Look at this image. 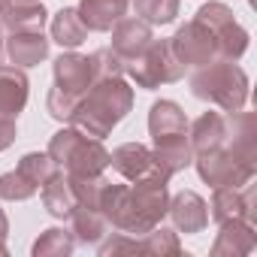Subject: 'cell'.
Instances as JSON below:
<instances>
[{"mask_svg":"<svg viewBox=\"0 0 257 257\" xmlns=\"http://www.w3.org/2000/svg\"><path fill=\"white\" fill-rule=\"evenodd\" d=\"M167 206H170V179L149 176L137 179L134 185L106 182L97 209L106 215L112 230L127 236H143L167 218Z\"/></svg>","mask_w":257,"mask_h":257,"instance_id":"obj_1","label":"cell"},{"mask_svg":"<svg viewBox=\"0 0 257 257\" xmlns=\"http://www.w3.org/2000/svg\"><path fill=\"white\" fill-rule=\"evenodd\" d=\"M49 13L43 0H7L0 7V28L16 34V31H43Z\"/></svg>","mask_w":257,"mask_h":257,"instance_id":"obj_14","label":"cell"},{"mask_svg":"<svg viewBox=\"0 0 257 257\" xmlns=\"http://www.w3.org/2000/svg\"><path fill=\"white\" fill-rule=\"evenodd\" d=\"M100 254H140V239L137 236H127V233H112V239L100 242Z\"/></svg>","mask_w":257,"mask_h":257,"instance_id":"obj_32","label":"cell"},{"mask_svg":"<svg viewBox=\"0 0 257 257\" xmlns=\"http://www.w3.org/2000/svg\"><path fill=\"white\" fill-rule=\"evenodd\" d=\"M209 215L215 224L224 221H251L257 218V194H254V179L239 185V188H215L212 203H209Z\"/></svg>","mask_w":257,"mask_h":257,"instance_id":"obj_10","label":"cell"},{"mask_svg":"<svg viewBox=\"0 0 257 257\" xmlns=\"http://www.w3.org/2000/svg\"><path fill=\"white\" fill-rule=\"evenodd\" d=\"M127 7H131V0H79L76 13L88 31L106 34V31H112V25L118 19H124Z\"/></svg>","mask_w":257,"mask_h":257,"instance_id":"obj_18","label":"cell"},{"mask_svg":"<svg viewBox=\"0 0 257 257\" xmlns=\"http://www.w3.org/2000/svg\"><path fill=\"white\" fill-rule=\"evenodd\" d=\"M194 167H197V176L212 188H239V185L251 182L257 173V164L236 155L227 143L218 149L194 155Z\"/></svg>","mask_w":257,"mask_h":257,"instance_id":"obj_7","label":"cell"},{"mask_svg":"<svg viewBox=\"0 0 257 257\" xmlns=\"http://www.w3.org/2000/svg\"><path fill=\"white\" fill-rule=\"evenodd\" d=\"M4 4H7V0H0V7H4Z\"/></svg>","mask_w":257,"mask_h":257,"instance_id":"obj_36","label":"cell"},{"mask_svg":"<svg viewBox=\"0 0 257 257\" xmlns=\"http://www.w3.org/2000/svg\"><path fill=\"white\" fill-rule=\"evenodd\" d=\"M137 7V19L149 25H173L179 16V0H131Z\"/></svg>","mask_w":257,"mask_h":257,"instance_id":"obj_29","label":"cell"},{"mask_svg":"<svg viewBox=\"0 0 257 257\" xmlns=\"http://www.w3.org/2000/svg\"><path fill=\"white\" fill-rule=\"evenodd\" d=\"M149 134L152 140L173 137V134H188V118L176 100H158L149 109Z\"/></svg>","mask_w":257,"mask_h":257,"instance_id":"obj_23","label":"cell"},{"mask_svg":"<svg viewBox=\"0 0 257 257\" xmlns=\"http://www.w3.org/2000/svg\"><path fill=\"white\" fill-rule=\"evenodd\" d=\"M73 248H76V236L67 227H49L37 236L31 254L34 257H67L73 254Z\"/></svg>","mask_w":257,"mask_h":257,"instance_id":"obj_27","label":"cell"},{"mask_svg":"<svg viewBox=\"0 0 257 257\" xmlns=\"http://www.w3.org/2000/svg\"><path fill=\"white\" fill-rule=\"evenodd\" d=\"M124 76L134 79L137 88L155 91L161 85H173L185 76V67L170 49V40H152L149 49L131 61H124Z\"/></svg>","mask_w":257,"mask_h":257,"instance_id":"obj_6","label":"cell"},{"mask_svg":"<svg viewBox=\"0 0 257 257\" xmlns=\"http://www.w3.org/2000/svg\"><path fill=\"white\" fill-rule=\"evenodd\" d=\"M40 188L25 176V173H19V170H13V173H4L0 176V200H10V203H25V200H31L34 194H37Z\"/></svg>","mask_w":257,"mask_h":257,"instance_id":"obj_30","label":"cell"},{"mask_svg":"<svg viewBox=\"0 0 257 257\" xmlns=\"http://www.w3.org/2000/svg\"><path fill=\"white\" fill-rule=\"evenodd\" d=\"M28 106V76L22 67H0V118H19Z\"/></svg>","mask_w":257,"mask_h":257,"instance_id":"obj_19","label":"cell"},{"mask_svg":"<svg viewBox=\"0 0 257 257\" xmlns=\"http://www.w3.org/2000/svg\"><path fill=\"white\" fill-rule=\"evenodd\" d=\"M152 143H155L152 152H155L161 170H164L170 179L194 164V149H191V143H188V134H173V137H161V140H152Z\"/></svg>","mask_w":257,"mask_h":257,"instance_id":"obj_21","label":"cell"},{"mask_svg":"<svg viewBox=\"0 0 257 257\" xmlns=\"http://www.w3.org/2000/svg\"><path fill=\"white\" fill-rule=\"evenodd\" d=\"M55 85L49 91L46 109L55 121H70L79 97L88 91V85L94 82V67H91V55H79V52H64L55 58Z\"/></svg>","mask_w":257,"mask_h":257,"instance_id":"obj_5","label":"cell"},{"mask_svg":"<svg viewBox=\"0 0 257 257\" xmlns=\"http://www.w3.org/2000/svg\"><path fill=\"white\" fill-rule=\"evenodd\" d=\"M155 40V34H152V25L149 22H143V19H118L115 25H112V52L121 58V64L124 61H131V58H137V55H143L146 49H149V43Z\"/></svg>","mask_w":257,"mask_h":257,"instance_id":"obj_13","label":"cell"},{"mask_svg":"<svg viewBox=\"0 0 257 257\" xmlns=\"http://www.w3.org/2000/svg\"><path fill=\"white\" fill-rule=\"evenodd\" d=\"M134 109V88L124 76H103L88 85V91L79 97L70 124L79 127L82 134L103 140L112 134V127L127 118Z\"/></svg>","mask_w":257,"mask_h":257,"instance_id":"obj_2","label":"cell"},{"mask_svg":"<svg viewBox=\"0 0 257 257\" xmlns=\"http://www.w3.org/2000/svg\"><path fill=\"white\" fill-rule=\"evenodd\" d=\"M91 67H94V79H103V76H124V64L121 58L112 52V49H97L91 55Z\"/></svg>","mask_w":257,"mask_h":257,"instance_id":"obj_31","label":"cell"},{"mask_svg":"<svg viewBox=\"0 0 257 257\" xmlns=\"http://www.w3.org/2000/svg\"><path fill=\"white\" fill-rule=\"evenodd\" d=\"M224 140H227V118L221 112H203L200 118L188 121V143H191L194 155L218 149V146H224Z\"/></svg>","mask_w":257,"mask_h":257,"instance_id":"obj_20","label":"cell"},{"mask_svg":"<svg viewBox=\"0 0 257 257\" xmlns=\"http://www.w3.org/2000/svg\"><path fill=\"white\" fill-rule=\"evenodd\" d=\"M19 173H25L37 188H43L55 173H58V164L52 161V155L49 152H28L22 161H19V167H16Z\"/></svg>","mask_w":257,"mask_h":257,"instance_id":"obj_28","label":"cell"},{"mask_svg":"<svg viewBox=\"0 0 257 257\" xmlns=\"http://www.w3.org/2000/svg\"><path fill=\"white\" fill-rule=\"evenodd\" d=\"M140 239V254H152V257H182V242H179V233L170 230V227H152L149 233L137 236Z\"/></svg>","mask_w":257,"mask_h":257,"instance_id":"obj_26","label":"cell"},{"mask_svg":"<svg viewBox=\"0 0 257 257\" xmlns=\"http://www.w3.org/2000/svg\"><path fill=\"white\" fill-rule=\"evenodd\" d=\"M49 155L67 176H100L109 167V149L103 140L82 134L79 127H64L49 143Z\"/></svg>","mask_w":257,"mask_h":257,"instance_id":"obj_4","label":"cell"},{"mask_svg":"<svg viewBox=\"0 0 257 257\" xmlns=\"http://www.w3.org/2000/svg\"><path fill=\"white\" fill-rule=\"evenodd\" d=\"M19 131H16V118H0V152H7L16 143Z\"/></svg>","mask_w":257,"mask_h":257,"instance_id":"obj_33","label":"cell"},{"mask_svg":"<svg viewBox=\"0 0 257 257\" xmlns=\"http://www.w3.org/2000/svg\"><path fill=\"white\" fill-rule=\"evenodd\" d=\"M167 215H170L176 233H188V236L203 233L209 224V206L197 191H179L176 197H170Z\"/></svg>","mask_w":257,"mask_h":257,"instance_id":"obj_12","label":"cell"},{"mask_svg":"<svg viewBox=\"0 0 257 257\" xmlns=\"http://www.w3.org/2000/svg\"><path fill=\"white\" fill-rule=\"evenodd\" d=\"M257 248V233L251 221H224L212 245L215 257H245Z\"/></svg>","mask_w":257,"mask_h":257,"instance_id":"obj_15","label":"cell"},{"mask_svg":"<svg viewBox=\"0 0 257 257\" xmlns=\"http://www.w3.org/2000/svg\"><path fill=\"white\" fill-rule=\"evenodd\" d=\"M67 221H70V233L76 236V242H85V245L103 242V236L112 230L106 215L100 209H91V206H76Z\"/></svg>","mask_w":257,"mask_h":257,"instance_id":"obj_24","label":"cell"},{"mask_svg":"<svg viewBox=\"0 0 257 257\" xmlns=\"http://www.w3.org/2000/svg\"><path fill=\"white\" fill-rule=\"evenodd\" d=\"M197 22H203L215 43H218V58H230V61H239L245 52H248V31L236 22L233 10L227 4H218V0H212V4H203L194 16Z\"/></svg>","mask_w":257,"mask_h":257,"instance_id":"obj_8","label":"cell"},{"mask_svg":"<svg viewBox=\"0 0 257 257\" xmlns=\"http://www.w3.org/2000/svg\"><path fill=\"white\" fill-rule=\"evenodd\" d=\"M191 94L197 100H209L224 112L245 109L248 100V76L230 58H212L209 64L197 67L191 76Z\"/></svg>","mask_w":257,"mask_h":257,"instance_id":"obj_3","label":"cell"},{"mask_svg":"<svg viewBox=\"0 0 257 257\" xmlns=\"http://www.w3.org/2000/svg\"><path fill=\"white\" fill-rule=\"evenodd\" d=\"M109 167H112L121 179H127V182L149 179V176L170 179V176L161 170L155 152H152L149 146H143V143H124V146L112 149V152H109Z\"/></svg>","mask_w":257,"mask_h":257,"instance_id":"obj_11","label":"cell"},{"mask_svg":"<svg viewBox=\"0 0 257 257\" xmlns=\"http://www.w3.org/2000/svg\"><path fill=\"white\" fill-rule=\"evenodd\" d=\"M40 197H43V206H46V212L52 215V218H58V221H67L70 215H73V209L79 206V200H76V191H73V185H70V179H67V173H55L43 188H40Z\"/></svg>","mask_w":257,"mask_h":257,"instance_id":"obj_22","label":"cell"},{"mask_svg":"<svg viewBox=\"0 0 257 257\" xmlns=\"http://www.w3.org/2000/svg\"><path fill=\"white\" fill-rule=\"evenodd\" d=\"M0 49H4V28H0Z\"/></svg>","mask_w":257,"mask_h":257,"instance_id":"obj_35","label":"cell"},{"mask_svg":"<svg viewBox=\"0 0 257 257\" xmlns=\"http://www.w3.org/2000/svg\"><path fill=\"white\" fill-rule=\"evenodd\" d=\"M7 236H10V221H7V212L0 209V257L7 254Z\"/></svg>","mask_w":257,"mask_h":257,"instance_id":"obj_34","label":"cell"},{"mask_svg":"<svg viewBox=\"0 0 257 257\" xmlns=\"http://www.w3.org/2000/svg\"><path fill=\"white\" fill-rule=\"evenodd\" d=\"M49 43L52 40H46L43 31H16L7 37V58L22 70L37 67L49 58Z\"/></svg>","mask_w":257,"mask_h":257,"instance_id":"obj_16","label":"cell"},{"mask_svg":"<svg viewBox=\"0 0 257 257\" xmlns=\"http://www.w3.org/2000/svg\"><path fill=\"white\" fill-rule=\"evenodd\" d=\"M170 49H173V55L179 58V64L188 70V67H203V64H209L212 58H218V43H215V37H212V31L203 25V22H197V19H191V22H185L173 37H170Z\"/></svg>","mask_w":257,"mask_h":257,"instance_id":"obj_9","label":"cell"},{"mask_svg":"<svg viewBox=\"0 0 257 257\" xmlns=\"http://www.w3.org/2000/svg\"><path fill=\"white\" fill-rule=\"evenodd\" d=\"M85 37H88V28L82 25L79 13L73 7H64V10L55 13V19H52V40L61 49H79L85 43Z\"/></svg>","mask_w":257,"mask_h":257,"instance_id":"obj_25","label":"cell"},{"mask_svg":"<svg viewBox=\"0 0 257 257\" xmlns=\"http://www.w3.org/2000/svg\"><path fill=\"white\" fill-rule=\"evenodd\" d=\"M236 155L245 161L257 164V115L254 112H230L227 118V140H224Z\"/></svg>","mask_w":257,"mask_h":257,"instance_id":"obj_17","label":"cell"}]
</instances>
